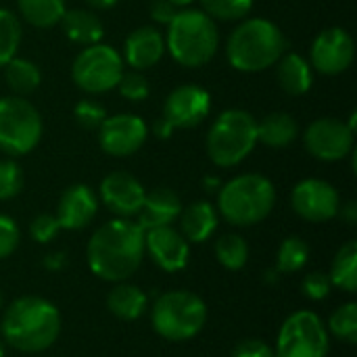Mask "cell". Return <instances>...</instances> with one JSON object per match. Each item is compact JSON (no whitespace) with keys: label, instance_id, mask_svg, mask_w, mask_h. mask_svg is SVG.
<instances>
[{"label":"cell","instance_id":"6da1fadb","mask_svg":"<svg viewBox=\"0 0 357 357\" xmlns=\"http://www.w3.org/2000/svg\"><path fill=\"white\" fill-rule=\"evenodd\" d=\"M86 253L94 276L107 282H123L142 264L144 230L128 218L111 220L94 230Z\"/></svg>","mask_w":357,"mask_h":357},{"label":"cell","instance_id":"7a4b0ae2","mask_svg":"<svg viewBox=\"0 0 357 357\" xmlns=\"http://www.w3.org/2000/svg\"><path fill=\"white\" fill-rule=\"evenodd\" d=\"M61 333V314L42 297H19L2 316L4 341L23 354L46 351Z\"/></svg>","mask_w":357,"mask_h":357},{"label":"cell","instance_id":"3957f363","mask_svg":"<svg viewBox=\"0 0 357 357\" xmlns=\"http://www.w3.org/2000/svg\"><path fill=\"white\" fill-rule=\"evenodd\" d=\"M284 52L287 38L282 29L266 17L243 19L226 42L228 63L243 73L266 71L276 65Z\"/></svg>","mask_w":357,"mask_h":357},{"label":"cell","instance_id":"277c9868","mask_svg":"<svg viewBox=\"0 0 357 357\" xmlns=\"http://www.w3.org/2000/svg\"><path fill=\"white\" fill-rule=\"evenodd\" d=\"M165 50L172 59L188 69L207 65L220 48L215 21L201 8H182L167 23Z\"/></svg>","mask_w":357,"mask_h":357},{"label":"cell","instance_id":"5b68a950","mask_svg":"<svg viewBox=\"0 0 357 357\" xmlns=\"http://www.w3.org/2000/svg\"><path fill=\"white\" fill-rule=\"evenodd\" d=\"M276 205V188L261 174H243L218 190V213L232 226H255Z\"/></svg>","mask_w":357,"mask_h":357},{"label":"cell","instance_id":"8992f818","mask_svg":"<svg viewBox=\"0 0 357 357\" xmlns=\"http://www.w3.org/2000/svg\"><path fill=\"white\" fill-rule=\"evenodd\" d=\"M257 144V119L243 109H228L215 117L207 132L205 149L218 167L243 163Z\"/></svg>","mask_w":357,"mask_h":357},{"label":"cell","instance_id":"52a82bcc","mask_svg":"<svg viewBox=\"0 0 357 357\" xmlns=\"http://www.w3.org/2000/svg\"><path fill=\"white\" fill-rule=\"evenodd\" d=\"M155 333L172 343L195 339L207 322L205 301L188 291H169L157 297L151 310Z\"/></svg>","mask_w":357,"mask_h":357},{"label":"cell","instance_id":"ba28073f","mask_svg":"<svg viewBox=\"0 0 357 357\" xmlns=\"http://www.w3.org/2000/svg\"><path fill=\"white\" fill-rule=\"evenodd\" d=\"M40 111L23 96L0 98V151L10 157L31 153L42 140Z\"/></svg>","mask_w":357,"mask_h":357},{"label":"cell","instance_id":"9c48e42d","mask_svg":"<svg viewBox=\"0 0 357 357\" xmlns=\"http://www.w3.org/2000/svg\"><path fill=\"white\" fill-rule=\"evenodd\" d=\"M123 75V59L119 50L109 44L84 46L73 59L71 77L73 84L88 94H105L115 90Z\"/></svg>","mask_w":357,"mask_h":357},{"label":"cell","instance_id":"30bf717a","mask_svg":"<svg viewBox=\"0 0 357 357\" xmlns=\"http://www.w3.org/2000/svg\"><path fill=\"white\" fill-rule=\"evenodd\" d=\"M328 347V331L320 316L301 310L282 322L276 339V357H326Z\"/></svg>","mask_w":357,"mask_h":357},{"label":"cell","instance_id":"8fae6325","mask_svg":"<svg viewBox=\"0 0 357 357\" xmlns=\"http://www.w3.org/2000/svg\"><path fill=\"white\" fill-rule=\"evenodd\" d=\"M303 142L312 157H316L318 161L335 163L345 159L354 151L356 132L343 119L320 117L307 126Z\"/></svg>","mask_w":357,"mask_h":357},{"label":"cell","instance_id":"7c38bea8","mask_svg":"<svg viewBox=\"0 0 357 357\" xmlns=\"http://www.w3.org/2000/svg\"><path fill=\"white\" fill-rule=\"evenodd\" d=\"M291 205L301 220L322 224L339 215L341 199L331 182L320 178H305L293 188Z\"/></svg>","mask_w":357,"mask_h":357},{"label":"cell","instance_id":"4fadbf2b","mask_svg":"<svg viewBox=\"0 0 357 357\" xmlns=\"http://www.w3.org/2000/svg\"><path fill=\"white\" fill-rule=\"evenodd\" d=\"M149 138V126L134 113H119L100 123L98 144L111 157H130L142 149Z\"/></svg>","mask_w":357,"mask_h":357},{"label":"cell","instance_id":"5bb4252c","mask_svg":"<svg viewBox=\"0 0 357 357\" xmlns=\"http://www.w3.org/2000/svg\"><path fill=\"white\" fill-rule=\"evenodd\" d=\"M356 59V44L347 29L328 27L320 31L310 50L312 69L324 75H339L351 67Z\"/></svg>","mask_w":357,"mask_h":357},{"label":"cell","instance_id":"9a60e30c","mask_svg":"<svg viewBox=\"0 0 357 357\" xmlns=\"http://www.w3.org/2000/svg\"><path fill=\"white\" fill-rule=\"evenodd\" d=\"M209 111L211 94L197 84H182L167 94L161 117L167 119L174 130H188L203 123Z\"/></svg>","mask_w":357,"mask_h":357},{"label":"cell","instance_id":"2e32d148","mask_svg":"<svg viewBox=\"0 0 357 357\" xmlns=\"http://www.w3.org/2000/svg\"><path fill=\"white\" fill-rule=\"evenodd\" d=\"M100 201L102 205L117 218H134L138 215L146 190L142 184L128 172H113L102 178L100 182Z\"/></svg>","mask_w":357,"mask_h":357},{"label":"cell","instance_id":"e0dca14e","mask_svg":"<svg viewBox=\"0 0 357 357\" xmlns=\"http://www.w3.org/2000/svg\"><path fill=\"white\" fill-rule=\"evenodd\" d=\"M144 253H149L163 272H180L188 266L190 245L172 226H159L144 230Z\"/></svg>","mask_w":357,"mask_h":357},{"label":"cell","instance_id":"ac0fdd59","mask_svg":"<svg viewBox=\"0 0 357 357\" xmlns=\"http://www.w3.org/2000/svg\"><path fill=\"white\" fill-rule=\"evenodd\" d=\"M98 211V199L86 184H71L59 199L56 222L63 230L86 228Z\"/></svg>","mask_w":357,"mask_h":357},{"label":"cell","instance_id":"d6986e66","mask_svg":"<svg viewBox=\"0 0 357 357\" xmlns=\"http://www.w3.org/2000/svg\"><path fill=\"white\" fill-rule=\"evenodd\" d=\"M165 54V38L163 33L153 25L136 27L132 33H128L123 42V61L134 71H144L155 67Z\"/></svg>","mask_w":357,"mask_h":357},{"label":"cell","instance_id":"ffe728a7","mask_svg":"<svg viewBox=\"0 0 357 357\" xmlns=\"http://www.w3.org/2000/svg\"><path fill=\"white\" fill-rule=\"evenodd\" d=\"M182 211L180 197L169 188H155L146 192L144 203L138 211V226L142 230L159 228V226H172Z\"/></svg>","mask_w":357,"mask_h":357},{"label":"cell","instance_id":"44dd1931","mask_svg":"<svg viewBox=\"0 0 357 357\" xmlns=\"http://www.w3.org/2000/svg\"><path fill=\"white\" fill-rule=\"evenodd\" d=\"M218 209L209 201H197L180 211V234L188 243H205L218 230Z\"/></svg>","mask_w":357,"mask_h":357},{"label":"cell","instance_id":"7402d4cb","mask_svg":"<svg viewBox=\"0 0 357 357\" xmlns=\"http://www.w3.org/2000/svg\"><path fill=\"white\" fill-rule=\"evenodd\" d=\"M278 86L291 96H303L314 84V69L305 56L299 52H284L276 67Z\"/></svg>","mask_w":357,"mask_h":357},{"label":"cell","instance_id":"603a6c76","mask_svg":"<svg viewBox=\"0 0 357 357\" xmlns=\"http://www.w3.org/2000/svg\"><path fill=\"white\" fill-rule=\"evenodd\" d=\"M61 25H63L67 40H71L73 44H79V46L98 44L105 36V25H102L100 17L88 8L65 10Z\"/></svg>","mask_w":357,"mask_h":357},{"label":"cell","instance_id":"cb8c5ba5","mask_svg":"<svg viewBox=\"0 0 357 357\" xmlns=\"http://www.w3.org/2000/svg\"><path fill=\"white\" fill-rule=\"evenodd\" d=\"M146 305H149L146 295L142 293V289H138L134 284L117 282V287H113L111 293L107 295L109 312L123 322L138 320L146 312Z\"/></svg>","mask_w":357,"mask_h":357},{"label":"cell","instance_id":"d4e9b609","mask_svg":"<svg viewBox=\"0 0 357 357\" xmlns=\"http://www.w3.org/2000/svg\"><path fill=\"white\" fill-rule=\"evenodd\" d=\"M297 136H299L297 121L282 111L270 113L257 123V142L270 149H284L291 142H295Z\"/></svg>","mask_w":357,"mask_h":357},{"label":"cell","instance_id":"484cf974","mask_svg":"<svg viewBox=\"0 0 357 357\" xmlns=\"http://www.w3.org/2000/svg\"><path fill=\"white\" fill-rule=\"evenodd\" d=\"M19 15L33 27L48 29L61 23L65 15V0H17Z\"/></svg>","mask_w":357,"mask_h":357},{"label":"cell","instance_id":"4316f807","mask_svg":"<svg viewBox=\"0 0 357 357\" xmlns=\"http://www.w3.org/2000/svg\"><path fill=\"white\" fill-rule=\"evenodd\" d=\"M331 284L345 291V293H356L357 291V243L351 241L343 245L331 266Z\"/></svg>","mask_w":357,"mask_h":357},{"label":"cell","instance_id":"83f0119b","mask_svg":"<svg viewBox=\"0 0 357 357\" xmlns=\"http://www.w3.org/2000/svg\"><path fill=\"white\" fill-rule=\"evenodd\" d=\"M4 77H6L8 88L13 92H17L19 96H25V94L33 92L42 82L40 67L33 61L21 59V56H13L4 65Z\"/></svg>","mask_w":357,"mask_h":357},{"label":"cell","instance_id":"f1b7e54d","mask_svg":"<svg viewBox=\"0 0 357 357\" xmlns=\"http://www.w3.org/2000/svg\"><path fill=\"white\" fill-rule=\"evenodd\" d=\"M215 259L230 272L243 270L249 261V245L238 234H224L215 243Z\"/></svg>","mask_w":357,"mask_h":357},{"label":"cell","instance_id":"f546056e","mask_svg":"<svg viewBox=\"0 0 357 357\" xmlns=\"http://www.w3.org/2000/svg\"><path fill=\"white\" fill-rule=\"evenodd\" d=\"M21 38H23V29L19 17L8 8H0V69L13 56H17Z\"/></svg>","mask_w":357,"mask_h":357},{"label":"cell","instance_id":"4dcf8cb0","mask_svg":"<svg viewBox=\"0 0 357 357\" xmlns=\"http://www.w3.org/2000/svg\"><path fill=\"white\" fill-rule=\"evenodd\" d=\"M310 259V247L303 238L291 236L284 238L282 245L278 247V255H276V272L280 274H295L299 270L305 268Z\"/></svg>","mask_w":357,"mask_h":357},{"label":"cell","instance_id":"1f68e13d","mask_svg":"<svg viewBox=\"0 0 357 357\" xmlns=\"http://www.w3.org/2000/svg\"><path fill=\"white\" fill-rule=\"evenodd\" d=\"M328 331L343 343H357V303L349 301L337 307L328 318Z\"/></svg>","mask_w":357,"mask_h":357},{"label":"cell","instance_id":"d6a6232c","mask_svg":"<svg viewBox=\"0 0 357 357\" xmlns=\"http://www.w3.org/2000/svg\"><path fill=\"white\" fill-rule=\"evenodd\" d=\"M201 10L213 21H243L251 8L253 0H199Z\"/></svg>","mask_w":357,"mask_h":357},{"label":"cell","instance_id":"836d02e7","mask_svg":"<svg viewBox=\"0 0 357 357\" xmlns=\"http://www.w3.org/2000/svg\"><path fill=\"white\" fill-rule=\"evenodd\" d=\"M119 94L130 100V102H142L149 98L151 88H149V79L142 75V71H123L119 84H117Z\"/></svg>","mask_w":357,"mask_h":357},{"label":"cell","instance_id":"e575fe53","mask_svg":"<svg viewBox=\"0 0 357 357\" xmlns=\"http://www.w3.org/2000/svg\"><path fill=\"white\" fill-rule=\"evenodd\" d=\"M23 188V172L17 161H0V201L15 199Z\"/></svg>","mask_w":357,"mask_h":357},{"label":"cell","instance_id":"d590c367","mask_svg":"<svg viewBox=\"0 0 357 357\" xmlns=\"http://www.w3.org/2000/svg\"><path fill=\"white\" fill-rule=\"evenodd\" d=\"M73 117H75V121L82 128H86V130H98L100 123L107 119V109L100 102L92 100V98H84V100H79L75 105Z\"/></svg>","mask_w":357,"mask_h":357},{"label":"cell","instance_id":"8d00e7d4","mask_svg":"<svg viewBox=\"0 0 357 357\" xmlns=\"http://www.w3.org/2000/svg\"><path fill=\"white\" fill-rule=\"evenodd\" d=\"M331 289H333L331 278H328V274H322V272H312L301 282L303 295L312 301H324L331 295Z\"/></svg>","mask_w":357,"mask_h":357},{"label":"cell","instance_id":"74e56055","mask_svg":"<svg viewBox=\"0 0 357 357\" xmlns=\"http://www.w3.org/2000/svg\"><path fill=\"white\" fill-rule=\"evenodd\" d=\"M19 238H21V232H19L17 222L0 213V259L15 253V249L19 247Z\"/></svg>","mask_w":357,"mask_h":357},{"label":"cell","instance_id":"f35d334b","mask_svg":"<svg viewBox=\"0 0 357 357\" xmlns=\"http://www.w3.org/2000/svg\"><path fill=\"white\" fill-rule=\"evenodd\" d=\"M59 230H61V226H59L56 218L50 213H40L29 224V234L36 243H50L59 234Z\"/></svg>","mask_w":357,"mask_h":357},{"label":"cell","instance_id":"ab89813d","mask_svg":"<svg viewBox=\"0 0 357 357\" xmlns=\"http://www.w3.org/2000/svg\"><path fill=\"white\" fill-rule=\"evenodd\" d=\"M232 357H276L274 349L261 341V339H247V341H241L234 351Z\"/></svg>","mask_w":357,"mask_h":357},{"label":"cell","instance_id":"60d3db41","mask_svg":"<svg viewBox=\"0 0 357 357\" xmlns=\"http://www.w3.org/2000/svg\"><path fill=\"white\" fill-rule=\"evenodd\" d=\"M176 13H178V6H174L169 0H153L151 2V19L161 25H167Z\"/></svg>","mask_w":357,"mask_h":357},{"label":"cell","instance_id":"b9f144b4","mask_svg":"<svg viewBox=\"0 0 357 357\" xmlns=\"http://www.w3.org/2000/svg\"><path fill=\"white\" fill-rule=\"evenodd\" d=\"M153 132H155V136L157 138H169L172 134H174V128H172V123L167 121V119H163V117H159L155 123H153Z\"/></svg>","mask_w":357,"mask_h":357},{"label":"cell","instance_id":"7bdbcfd3","mask_svg":"<svg viewBox=\"0 0 357 357\" xmlns=\"http://www.w3.org/2000/svg\"><path fill=\"white\" fill-rule=\"evenodd\" d=\"M65 266V253H50L44 257V268L48 270H61Z\"/></svg>","mask_w":357,"mask_h":357},{"label":"cell","instance_id":"ee69618b","mask_svg":"<svg viewBox=\"0 0 357 357\" xmlns=\"http://www.w3.org/2000/svg\"><path fill=\"white\" fill-rule=\"evenodd\" d=\"M341 211V215L349 222V224H356L357 222V205H356V201H349L345 207H341L339 209Z\"/></svg>","mask_w":357,"mask_h":357},{"label":"cell","instance_id":"f6af8a7d","mask_svg":"<svg viewBox=\"0 0 357 357\" xmlns=\"http://www.w3.org/2000/svg\"><path fill=\"white\" fill-rule=\"evenodd\" d=\"M92 8H100V10H105V8H113L119 0H86Z\"/></svg>","mask_w":357,"mask_h":357},{"label":"cell","instance_id":"bcb514c9","mask_svg":"<svg viewBox=\"0 0 357 357\" xmlns=\"http://www.w3.org/2000/svg\"><path fill=\"white\" fill-rule=\"evenodd\" d=\"M203 186H205L207 190H220L222 182H220V178H213V176H209V178H205V180H203Z\"/></svg>","mask_w":357,"mask_h":357},{"label":"cell","instance_id":"7dc6e473","mask_svg":"<svg viewBox=\"0 0 357 357\" xmlns=\"http://www.w3.org/2000/svg\"><path fill=\"white\" fill-rule=\"evenodd\" d=\"M169 2H172L174 6H182V8H186V6H188V4H192L195 0H169Z\"/></svg>","mask_w":357,"mask_h":357},{"label":"cell","instance_id":"c3c4849f","mask_svg":"<svg viewBox=\"0 0 357 357\" xmlns=\"http://www.w3.org/2000/svg\"><path fill=\"white\" fill-rule=\"evenodd\" d=\"M2 305H4V297H2V291H0V310H2Z\"/></svg>","mask_w":357,"mask_h":357},{"label":"cell","instance_id":"681fc988","mask_svg":"<svg viewBox=\"0 0 357 357\" xmlns=\"http://www.w3.org/2000/svg\"><path fill=\"white\" fill-rule=\"evenodd\" d=\"M0 357H4V349H2V345H0Z\"/></svg>","mask_w":357,"mask_h":357}]
</instances>
